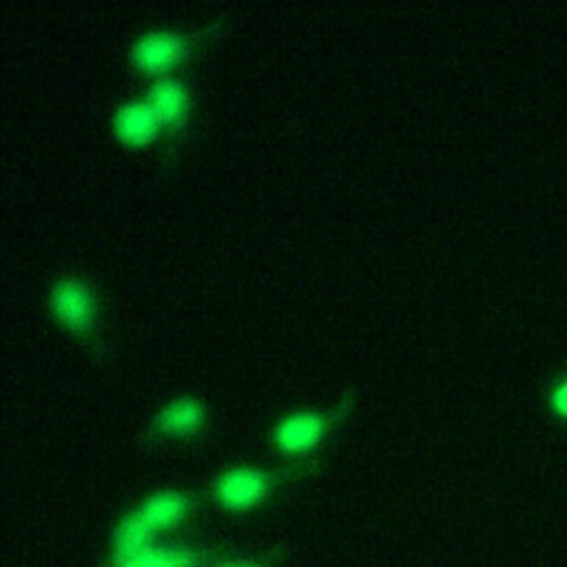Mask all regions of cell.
Listing matches in <instances>:
<instances>
[{
	"instance_id": "obj_1",
	"label": "cell",
	"mask_w": 567,
	"mask_h": 567,
	"mask_svg": "<svg viewBox=\"0 0 567 567\" xmlns=\"http://www.w3.org/2000/svg\"><path fill=\"white\" fill-rule=\"evenodd\" d=\"M310 463H286V465H257V463H233L213 474L206 498L221 512L241 516L261 507L284 483L299 478L310 472Z\"/></svg>"
},
{
	"instance_id": "obj_2",
	"label": "cell",
	"mask_w": 567,
	"mask_h": 567,
	"mask_svg": "<svg viewBox=\"0 0 567 567\" xmlns=\"http://www.w3.org/2000/svg\"><path fill=\"white\" fill-rule=\"evenodd\" d=\"M357 396L346 392L330 405H297L281 412L270 430L268 439L277 454L290 463H310L323 441L350 416Z\"/></svg>"
},
{
	"instance_id": "obj_3",
	"label": "cell",
	"mask_w": 567,
	"mask_h": 567,
	"mask_svg": "<svg viewBox=\"0 0 567 567\" xmlns=\"http://www.w3.org/2000/svg\"><path fill=\"white\" fill-rule=\"evenodd\" d=\"M221 20H208L197 27H148L128 42V60L137 71L162 75L177 71L210 35H217Z\"/></svg>"
},
{
	"instance_id": "obj_4",
	"label": "cell",
	"mask_w": 567,
	"mask_h": 567,
	"mask_svg": "<svg viewBox=\"0 0 567 567\" xmlns=\"http://www.w3.org/2000/svg\"><path fill=\"white\" fill-rule=\"evenodd\" d=\"M51 317L69 332L84 341L97 339L100 328V295L97 286L78 272H62L53 277L44 295Z\"/></svg>"
},
{
	"instance_id": "obj_5",
	"label": "cell",
	"mask_w": 567,
	"mask_h": 567,
	"mask_svg": "<svg viewBox=\"0 0 567 567\" xmlns=\"http://www.w3.org/2000/svg\"><path fill=\"white\" fill-rule=\"evenodd\" d=\"M206 494L186 487H155L146 492L133 507L146 527L164 538L184 527L204 505Z\"/></svg>"
},
{
	"instance_id": "obj_6",
	"label": "cell",
	"mask_w": 567,
	"mask_h": 567,
	"mask_svg": "<svg viewBox=\"0 0 567 567\" xmlns=\"http://www.w3.org/2000/svg\"><path fill=\"white\" fill-rule=\"evenodd\" d=\"M210 419L208 403L190 392L175 394L159 403L146 423L148 441L164 439H188L199 434Z\"/></svg>"
},
{
	"instance_id": "obj_7",
	"label": "cell",
	"mask_w": 567,
	"mask_h": 567,
	"mask_svg": "<svg viewBox=\"0 0 567 567\" xmlns=\"http://www.w3.org/2000/svg\"><path fill=\"white\" fill-rule=\"evenodd\" d=\"M226 549L210 543L162 538L144 551L102 567H208Z\"/></svg>"
},
{
	"instance_id": "obj_8",
	"label": "cell",
	"mask_w": 567,
	"mask_h": 567,
	"mask_svg": "<svg viewBox=\"0 0 567 567\" xmlns=\"http://www.w3.org/2000/svg\"><path fill=\"white\" fill-rule=\"evenodd\" d=\"M146 100L157 111L164 131L182 133L193 113V89L177 71L155 75L146 86Z\"/></svg>"
},
{
	"instance_id": "obj_9",
	"label": "cell",
	"mask_w": 567,
	"mask_h": 567,
	"mask_svg": "<svg viewBox=\"0 0 567 567\" xmlns=\"http://www.w3.org/2000/svg\"><path fill=\"white\" fill-rule=\"evenodd\" d=\"M111 128L126 144H148L164 131V124L146 95H131L113 106Z\"/></svg>"
},
{
	"instance_id": "obj_10",
	"label": "cell",
	"mask_w": 567,
	"mask_h": 567,
	"mask_svg": "<svg viewBox=\"0 0 567 567\" xmlns=\"http://www.w3.org/2000/svg\"><path fill=\"white\" fill-rule=\"evenodd\" d=\"M277 556L275 554H261V556H241V554H219L208 567H275Z\"/></svg>"
},
{
	"instance_id": "obj_11",
	"label": "cell",
	"mask_w": 567,
	"mask_h": 567,
	"mask_svg": "<svg viewBox=\"0 0 567 567\" xmlns=\"http://www.w3.org/2000/svg\"><path fill=\"white\" fill-rule=\"evenodd\" d=\"M547 405L556 419L567 421V372L551 381L547 392Z\"/></svg>"
}]
</instances>
